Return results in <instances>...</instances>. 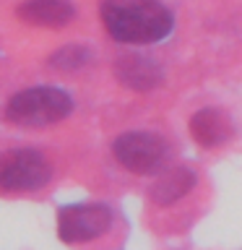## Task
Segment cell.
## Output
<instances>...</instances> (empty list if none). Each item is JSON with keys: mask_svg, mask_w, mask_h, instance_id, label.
Listing matches in <instances>:
<instances>
[{"mask_svg": "<svg viewBox=\"0 0 242 250\" xmlns=\"http://www.w3.org/2000/svg\"><path fill=\"white\" fill-rule=\"evenodd\" d=\"M112 73L120 86H125L130 91H141V94L154 91L164 83V68L143 52L117 55V60L112 62Z\"/></svg>", "mask_w": 242, "mask_h": 250, "instance_id": "6", "label": "cell"}, {"mask_svg": "<svg viewBox=\"0 0 242 250\" xmlns=\"http://www.w3.org/2000/svg\"><path fill=\"white\" fill-rule=\"evenodd\" d=\"M195 183H198V175L190 167H185V164L172 167L167 172H161L159 180L151 185V201L156 206H172V203L182 201L195 188Z\"/></svg>", "mask_w": 242, "mask_h": 250, "instance_id": "9", "label": "cell"}, {"mask_svg": "<svg viewBox=\"0 0 242 250\" xmlns=\"http://www.w3.org/2000/svg\"><path fill=\"white\" fill-rule=\"evenodd\" d=\"M99 16L120 44H154L175 29V16L159 0H101Z\"/></svg>", "mask_w": 242, "mask_h": 250, "instance_id": "1", "label": "cell"}, {"mask_svg": "<svg viewBox=\"0 0 242 250\" xmlns=\"http://www.w3.org/2000/svg\"><path fill=\"white\" fill-rule=\"evenodd\" d=\"M112 154L133 175H156L169 159V144L159 133L128 130L112 141Z\"/></svg>", "mask_w": 242, "mask_h": 250, "instance_id": "3", "label": "cell"}, {"mask_svg": "<svg viewBox=\"0 0 242 250\" xmlns=\"http://www.w3.org/2000/svg\"><path fill=\"white\" fill-rule=\"evenodd\" d=\"M91 58H94V52L86 44H65L47 58V65L52 70H60V73H76V70L89 65Z\"/></svg>", "mask_w": 242, "mask_h": 250, "instance_id": "10", "label": "cell"}, {"mask_svg": "<svg viewBox=\"0 0 242 250\" xmlns=\"http://www.w3.org/2000/svg\"><path fill=\"white\" fill-rule=\"evenodd\" d=\"M112 224L107 203H68L58 211V237L65 245H83L101 237Z\"/></svg>", "mask_w": 242, "mask_h": 250, "instance_id": "5", "label": "cell"}, {"mask_svg": "<svg viewBox=\"0 0 242 250\" xmlns=\"http://www.w3.org/2000/svg\"><path fill=\"white\" fill-rule=\"evenodd\" d=\"M73 112V97L58 86H31L13 94L5 104V120L19 128H47Z\"/></svg>", "mask_w": 242, "mask_h": 250, "instance_id": "2", "label": "cell"}, {"mask_svg": "<svg viewBox=\"0 0 242 250\" xmlns=\"http://www.w3.org/2000/svg\"><path fill=\"white\" fill-rule=\"evenodd\" d=\"M52 164L37 148H11L0 154V190L31 193L50 183Z\"/></svg>", "mask_w": 242, "mask_h": 250, "instance_id": "4", "label": "cell"}, {"mask_svg": "<svg viewBox=\"0 0 242 250\" xmlns=\"http://www.w3.org/2000/svg\"><path fill=\"white\" fill-rule=\"evenodd\" d=\"M232 133H234L232 120L226 117V112H222L216 107H203L190 117V136L203 148L224 146L232 138Z\"/></svg>", "mask_w": 242, "mask_h": 250, "instance_id": "8", "label": "cell"}, {"mask_svg": "<svg viewBox=\"0 0 242 250\" xmlns=\"http://www.w3.org/2000/svg\"><path fill=\"white\" fill-rule=\"evenodd\" d=\"M16 16L29 26L62 29L73 21L76 5L70 0H26L16 8Z\"/></svg>", "mask_w": 242, "mask_h": 250, "instance_id": "7", "label": "cell"}]
</instances>
